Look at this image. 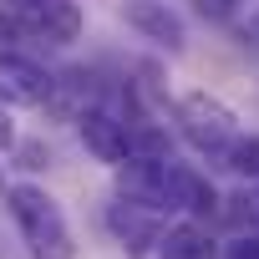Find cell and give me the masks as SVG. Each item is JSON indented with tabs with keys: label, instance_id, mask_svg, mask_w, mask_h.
I'll return each instance as SVG.
<instances>
[{
	"label": "cell",
	"instance_id": "cell-16",
	"mask_svg": "<svg viewBox=\"0 0 259 259\" xmlns=\"http://www.w3.org/2000/svg\"><path fill=\"white\" fill-rule=\"evenodd\" d=\"M0 188H6V183H0Z\"/></svg>",
	"mask_w": 259,
	"mask_h": 259
},
{
	"label": "cell",
	"instance_id": "cell-6",
	"mask_svg": "<svg viewBox=\"0 0 259 259\" xmlns=\"http://www.w3.org/2000/svg\"><path fill=\"white\" fill-rule=\"evenodd\" d=\"M76 133H81V143H87V153H92L97 163H112V168H117V163L127 158V122L117 117V107H112L107 97L76 117Z\"/></svg>",
	"mask_w": 259,
	"mask_h": 259
},
{
	"label": "cell",
	"instance_id": "cell-1",
	"mask_svg": "<svg viewBox=\"0 0 259 259\" xmlns=\"http://www.w3.org/2000/svg\"><path fill=\"white\" fill-rule=\"evenodd\" d=\"M6 208L31 249V259H76L71 244V224L61 213V203L41 188V183H11L6 188Z\"/></svg>",
	"mask_w": 259,
	"mask_h": 259
},
{
	"label": "cell",
	"instance_id": "cell-4",
	"mask_svg": "<svg viewBox=\"0 0 259 259\" xmlns=\"http://www.w3.org/2000/svg\"><path fill=\"white\" fill-rule=\"evenodd\" d=\"M122 21L133 26L143 41H153V46H163V51H183L188 46V26H183V16L168 6V0H127L122 6Z\"/></svg>",
	"mask_w": 259,
	"mask_h": 259
},
{
	"label": "cell",
	"instance_id": "cell-10",
	"mask_svg": "<svg viewBox=\"0 0 259 259\" xmlns=\"http://www.w3.org/2000/svg\"><path fill=\"white\" fill-rule=\"evenodd\" d=\"M219 163H224L229 173H239V178H259V138H244V133H239Z\"/></svg>",
	"mask_w": 259,
	"mask_h": 259
},
{
	"label": "cell",
	"instance_id": "cell-3",
	"mask_svg": "<svg viewBox=\"0 0 259 259\" xmlns=\"http://www.w3.org/2000/svg\"><path fill=\"white\" fill-rule=\"evenodd\" d=\"M0 11H6L26 36L51 41V46H71L81 36V26H87L76 0H0Z\"/></svg>",
	"mask_w": 259,
	"mask_h": 259
},
{
	"label": "cell",
	"instance_id": "cell-12",
	"mask_svg": "<svg viewBox=\"0 0 259 259\" xmlns=\"http://www.w3.org/2000/svg\"><path fill=\"white\" fill-rule=\"evenodd\" d=\"M193 6H198V16H208V21H229V16H239L244 0H193Z\"/></svg>",
	"mask_w": 259,
	"mask_h": 259
},
{
	"label": "cell",
	"instance_id": "cell-13",
	"mask_svg": "<svg viewBox=\"0 0 259 259\" xmlns=\"http://www.w3.org/2000/svg\"><path fill=\"white\" fill-rule=\"evenodd\" d=\"M219 259H259V234H239Z\"/></svg>",
	"mask_w": 259,
	"mask_h": 259
},
{
	"label": "cell",
	"instance_id": "cell-7",
	"mask_svg": "<svg viewBox=\"0 0 259 259\" xmlns=\"http://www.w3.org/2000/svg\"><path fill=\"white\" fill-rule=\"evenodd\" d=\"M107 229H112V239L127 249V254H143L148 244H158V234H163V219L153 213V208H143V203H133V198H112L107 203Z\"/></svg>",
	"mask_w": 259,
	"mask_h": 259
},
{
	"label": "cell",
	"instance_id": "cell-2",
	"mask_svg": "<svg viewBox=\"0 0 259 259\" xmlns=\"http://www.w3.org/2000/svg\"><path fill=\"white\" fill-rule=\"evenodd\" d=\"M173 112H178L183 138H188L203 158H213V163H219V158L229 153V143L239 138V117H234L219 97H208V92H188V97H178Z\"/></svg>",
	"mask_w": 259,
	"mask_h": 259
},
{
	"label": "cell",
	"instance_id": "cell-14",
	"mask_svg": "<svg viewBox=\"0 0 259 259\" xmlns=\"http://www.w3.org/2000/svg\"><path fill=\"white\" fill-rule=\"evenodd\" d=\"M16 148V122H11V107L0 102V153H11Z\"/></svg>",
	"mask_w": 259,
	"mask_h": 259
},
{
	"label": "cell",
	"instance_id": "cell-8",
	"mask_svg": "<svg viewBox=\"0 0 259 259\" xmlns=\"http://www.w3.org/2000/svg\"><path fill=\"white\" fill-rule=\"evenodd\" d=\"M158 259H219V244L198 219H183L158 234Z\"/></svg>",
	"mask_w": 259,
	"mask_h": 259
},
{
	"label": "cell",
	"instance_id": "cell-5",
	"mask_svg": "<svg viewBox=\"0 0 259 259\" xmlns=\"http://www.w3.org/2000/svg\"><path fill=\"white\" fill-rule=\"evenodd\" d=\"M56 92V76L31 61L26 51H11V56H0V102H21V107H46Z\"/></svg>",
	"mask_w": 259,
	"mask_h": 259
},
{
	"label": "cell",
	"instance_id": "cell-15",
	"mask_svg": "<svg viewBox=\"0 0 259 259\" xmlns=\"http://www.w3.org/2000/svg\"><path fill=\"white\" fill-rule=\"evenodd\" d=\"M249 36H254V41H259V6H254V11H249Z\"/></svg>",
	"mask_w": 259,
	"mask_h": 259
},
{
	"label": "cell",
	"instance_id": "cell-11",
	"mask_svg": "<svg viewBox=\"0 0 259 259\" xmlns=\"http://www.w3.org/2000/svg\"><path fill=\"white\" fill-rule=\"evenodd\" d=\"M11 51H26V31L0 11V56H11Z\"/></svg>",
	"mask_w": 259,
	"mask_h": 259
},
{
	"label": "cell",
	"instance_id": "cell-9",
	"mask_svg": "<svg viewBox=\"0 0 259 259\" xmlns=\"http://www.w3.org/2000/svg\"><path fill=\"white\" fill-rule=\"evenodd\" d=\"M127 158H173V138L153 117H133V122H127Z\"/></svg>",
	"mask_w": 259,
	"mask_h": 259
}]
</instances>
